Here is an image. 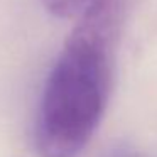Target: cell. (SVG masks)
<instances>
[{
    "label": "cell",
    "instance_id": "6da1fadb",
    "mask_svg": "<svg viewBox=\"0 0 157 157\" xmlns=\"http://www.w3.org/2000/svg\"><path fill=\"white\" fill-rule=\"evenodd\" d=\"M46 81L36 120L42 157H76L108 105L122 0H91Z\"/></svg>",
    "mask_w": 157,
    "mask_h": 157
},
{
    "label": "cell",
    "instance_id": "7a4b0ae2",
    "mask_svg": "<svg viewBox=\"0 0 157 157\" xmlns=\"http://www.w3.org/2000/svg\"><path fill=\"white\" fill-rule=\"evenodd\" d=\"M42 5L58 17H71L81 14L91 0H41Z\"/></svg>",
    "mask_w": 157,
    "mask_h": 157
},
{
    "label": "cell",
    "instance_id": "3957f363",
    "mask_svg": "<svg viewBox=\"0 0 157 157\" xmlns=\"http://www.w3.org/2000/svg\"><path fill=\"white\" fill-rule=\"evenodd\" d=\"M113 157H127V155H123V154H117V155H113Z\"/></svg>",
    "mask_w": 157,
    "mask_h": 157
}]
</instances>
